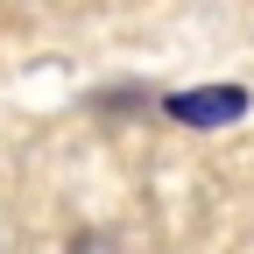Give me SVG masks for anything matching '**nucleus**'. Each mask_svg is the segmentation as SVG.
<instances>
[{
    "label": "nucleus",
    "mask_w": 254,
    "mask_h": 254,
    "mask_svg": "<svg viewBox=\"0 0 254 254\" xmlns=\"http://www.w3.org/2000/svg\"><path fill=\"white\" fill-rule=\"evenodd\" d=\"M240 106H247L240 85H219V92H177V99H170V113L190 120V127H219V120H233Z\"/></svg>",
    "instance_id": "nucleus-1"
}]
</instances>
